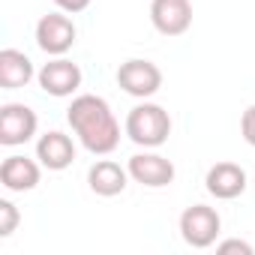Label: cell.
<instances>
[{"label": "cell", "mask_w": 255, "mask_h": 255, "mask_svg": "<svg viewBox=\"0 0 255 255\" xmlns=\"http://www.w3.org/2000/svg\"><path fill=\"white\" fill-rule=\"evenodd\" d=\"M66 120L72 126V132L78 135V141L84 144V150H90L93 156H108L117 150L120 123L102 96H93V93L75 96L72 105L66 108Z\"/></svg>", "instance_id": "6da1fadb"}, {"label": "cell", "mask_w": 255, "mask_h": 255, "mask_svg": "<svg viewBox=\"0 0 255 255\" xmlns=\"http://www.w3.org/2000/svg\"><path fill=\"white\" fill-rule=\"evenodd\" d=\"M126 135L132 144L150 150V147H162L171 135V117L162 105L156 102H141L126 114Z\"/></svg>", "instance_id": "7a4b0ae2"}, {"label": "cell", "mask_w": 255, "mask_h": 255, "mask_svg": "<svg viewBox=\"0 0 255 255\" xmlns=\"http://www.w3.org/2000/svg\"><path fill=\"white\" fill-rule=\"evenodd\" d=\"M222 228V219L213 207L207 204H192L180 213V237L186 240V246L192 249H207L216 243Z\"/></svg>", "instance_id": "3957f363"}, {"label": "cell", "mask_w": 255, "mask_h": 255, "mask_svg": "<svg viewBox=\"0 0 255 255\" xmlns=\"http://www.w3.org/2000/svg\"><path fill=\"white\" fill-rule=\"evenodd\" d=\"M117 84L123 87V93H129L135 99H150L159 87H162V69L153 60H141L132 57L120 63L117 69Z\"/></svg>", "instance_id": "277c9868"}, {"label": "cell", "mask_w": 255, "mask_h": 255, "mask_svg": "<svg viewBox=\"0 0 255 255\" xmlns=\"http://www.w3.org/2000/svg\"><path fill=\"white\" fill-rule=\"evenodd\" d=\"M39 129V117L33 108L21 102H6L0 108V144L3 147H18L27 144Z\"/></svg>", "instance_id": "5b68a950"}, {"label": "cell", "mask_w": 255, "mask_h": 255, "mask_svg": "<svg viewBox=\"0 0 255 255\" xmlns=\"http://www.w3.org/2000/svg\"><path fill=\"white\" fill-rule=\"evenodd\" d=\"M75 36H78V30H75L72 18L63 9L42 15L39 24H36V45L51 57H63L75 45Z\"/></svg>", "instance_id": "8992f818"}, {"label": "cell", "mask_w": 255, "mask_h": 255, "mask_svg": "<svg viewBox=\"0 0 255 255\" xmlns=\"http://www.w3.org/2000/svg\"><path fill=\"white\" fill-rule=\"evenodd\" d=\"M36 81L48 96L63 99V96H72L81 87V69H78V63H72L66 57H54L36 72Z\"/></svg>", "instance_id": "52a82bcc"}, {"label": "cell", "mask_w": 255, "mask_h": 255, "mask_svg": "<svg viewBox=\"0 0 255 255\" xmlns=\"http://www.w3.org/2000/svg\"><path fill=\"white\" fill-rule=\"evenodd\" d=\"M150 21L162 36H183L192 27V3L189 0H153Z\"/></svg>", "instance_id": "ba28073f"}, {"label": "cell", "mask_w": 255, "mask_h": 255, "mask_svg": "<svg viewBox=\"0 0 255 255\" xmlns=\"http://www.w3.org/2000/svg\"><path fill=\"white\" fill-rule=\"evenodd\" d=\"M129 177L147 189H162L174 180V165L171 159L159 156V153H135L129 156V165H126Z\"/></svg>", "instance_id": "9c48e42d"}, {"label": "cell", "mask_w": 255, "mask_h": 255, "mask_svg": "<svg viewBox=\"0 0 255 255\" xmlns=\"http://www.w3.org/2000/svg\"><path fill=\"white\" fill-rule=\"evenodd\" d=\"M39 177H42V162H36V159L12 153L0 162V183L9 192H30V189H36Z\"/></svg>", "instance_id": "30bf717a"}, {"label": "cell", "mask_w": 255, "mask_h": 255, "mask_svg": "<svg viewBox=\"0 0 255 255\" xmlns=\"http://www.w3.org/2000/svg\"><path fill=\"white\" fill-rule=\"evenodd\" d=\"M204 186L213 198L219 201H231L237 195L246 192V171L237 165V162H216L207 177H204Z\"/></svg>", "instance_id": "8fae6325"}, {"label": "cell", "mask_w": 255, "mask_h": 255, "mask_svg": "<svg viewBox=\"0 0 255 255\" xmlns=\"http://www.w3.org/2000/svg\"><path fill=\"white\" fill-rule=\"evenodd\" d=\"M36 159L48 171H63L75 159V144H72V138L66 132L51 129V132L39 135V141H36Z\"/></svg>", "instance_id": "7c38bea8"}, {"label": "cell", "mask_w": 255, "mask_h": 255, "mask_svg": "<svg viewBox=\"0 0 255 255\" xmlns=\"http://www.w3.org/2000/svg\"><path fill=\"white\" fill-rule=\"evenodd\" d=\"M126 180H129V171L120 168V162L114 159H99L90 171H87V183L96 195L102 198H114L126 189Z\"/></svg>", "instance_id": "4fadbf2b"}, {"label": "cell", "mask_w": 255, "mask_h": 255, "mask_svg": "<svg viewBox=\"0 0 255 255\" xmlns=\"http://www.w3.org/2000/svg\"><path fill=\"white\" fill-rule=\"evenodd\" d=\"M33 63L24 51L18 48H3L0 51V87L3 90H18L33 81Z\"/></svg>", "instance_id": "5bb4252c"}, {"label": "cell", "mask_w": 255, "mask_h": 255, "mask_svg": "<svg viewBox=\"0 0 255 255\" xmlns=\"http://www.w3.org/2000/svg\"><path fill=\"white\" fill-rule=\"evenodd\" d=\"M18 207L9 201V198H3L0 201V237H12L15 234V228H18Z\"/></svg>", "instance_id": "9a60e30c"}, {"label": "cell", "mask_w": 255, "mask_h": 255, "mask_svg": "<svg viewBox=\"0 0 255 255\" xmlns=\"http://www.w3.org/2000/svg\"><path fill=\"white\" fill-rule=\"evenodd\" d=\"M240 135L249 147H255V105H249L240 117Z\"/></svg>", "instance_id": "2e32d148"}, {"label": "cell", "mask_w": 255, "mask_h": 255, "mask_svg": "<svg viewBox=\"0 0 255 255\" xmlns=\"http://www.w3.org/2000/svg\"><path fill=\"white\" fill-rule=\"evenodd\" d=\"M216 252H222V255H228V252L252 255V246H249L246 240H222V243H216Z\"/></svg>", "instance_id": "e0dca14e"}, {"label": "cell", "mask_w": 255, "mask_h": 255, "mask_svg": "<svg viewBox=\"0 0 255 255\" xmlns=\"http://www.w3.org/2000/svg\"><path fill=\"white\" fill-rule=\"evenodd\" d=\"M54 3H57L63 12H72V15H75V12H84V9L90 6V0H54Z\"/></svg>", "instance_id": "ac0fdd59"}]
</instances>
